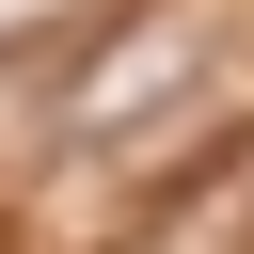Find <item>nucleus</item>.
Instances as JSON below:
<instances>
[{
	"label": "nucleus",
	"mask_w": 254,
	"mask_h": 254,
	"mask_svg": "<svg viewBox=\"0 0 254 254\" xmlns=\"http://www.w3.org/2000/svg\"><path fill=\"white\" fill-rule=\"evenodd\" d=\"M206 64H222V0H159V16H127V32L64 79L48 143H64V159H127V143H159V127L190 111Z\"/></svg>",
	"instance_id": "1"
},
{
	"label": "nucleus",
	"mask_w": 254,
	"mask_h": 254,
	"mask_svg": "<svg viewBox=\"0 0 254 254\" xmlns=\"http://www.w3.org/2000/svg\"><path fill=\"white\" fill-rule=\"evenodd\" d=\"M16 16H79V0H0V32H16Z\"/></svg>",
	"instance_id": "2"
}]
</instances>
